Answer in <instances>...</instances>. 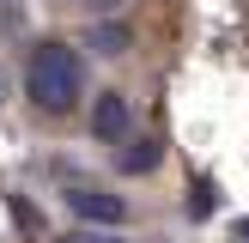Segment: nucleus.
<instances>
[{"label": "nucleus", "mask_w": 249, "mask_h": 243, "mask_svg": "<svg viewBox=\"0 0 249 243\" xmlns=\"http://www.w3.org/2000/svg\"><path fill=\"white\" fill-rule=\"evenodd\" d=\"M61 243H128V237H116V231H97V225H85V231H73V237H61Z\"/></svg>", "instance_id": "nucleus-7"}, {"label": "nucleus", "mask_w": 249, "mask_h": 243, "mask_svg": "<svg viewBox=\"0 0 249 243\" xmlns=\"http://www.w3.org/2000/svg\"><path fill=\"white\" fill-rule=\"evenodd\" d=\"M158 164V140L146 134V140H128V152H122V170L128 176H146V170Z\"/></svg>", "instance_id": "nucleus-5"}, {"label": "nucleus", "mask_w": 249, "mask_h": 243, "mask_svg": "<svg viewBox=\"0 0 249 243\" xmlns=\"http://www.w3.org/2000/svg\"><path fill=\"white\" fill-rule=\"evenodd\" d=\"M85 49H97V55H109V61H116V55H128V49H134V31H128L122 18H91V31H85Z\"/></svg>", "instance_id": "nucleus-4"}, {"label": "nucleus", "mask_w": 249, "mask_h": 243, "mask_svg": "<svg viewBox=\"0 0 249 243\" xmlns=\"http://www.w3.org/2000/svg\"><path fill=\"white\" fill-rule=\"evenodd\" d=\"M128 128H134L128 97L122 91H97V104H91V140H128Z\"/></svg>", "instance_id": "nucleus-3"}, {"label": "nucleus", "mask_w": 249, "mask_h": 243, "mask_svg": "<svg viewBox=\"0 0 249 243\" xmlns=\"http://www.w3.org/2000/svg\"><path fill=\"white\" fill-rule=\"evenodd\" d=\"M24 97L49 116H67L85 97V67L73 55V43H36L31 61H24Z\"/></svg>", "instance_id": "nucleus-1"}, {"label": "nucleus", "mask_w": 249, "mask_h": 243, "mask_svg": "<svg viewBox=\"0 0 249 243\" xmlns=\"http://www.w3.org/2000/svg\"><path fill=\"white\" fill-rule=\"evenodd\" d=\"M85 6H91V18H116V12L128 6V0H85Z\"/></svg>", "instance_id": "nucleus-8"}, {"label": "nucleus", "mask_w": 249, "mask_h": 243, "mask_svg": "<svg viewBox=\"0 0 249 243\" xmlns=\"http://www.w3.org/2000/svg\"><path fill=\"white\" fill-rule=\"evenodd\" d=\"M67 207L85 219V225H97V231H116L122 219H128V201L109 194V189H67Z\"/></svg>", "instance_id": "nucleus-2"}, {"label": "nucleus", "mask_w": 249, "mask_h": 243, "mask_svg": "<svg viewBox=\"0 0 249 243\" xmlns=\"http://www.w3.org/2000/svg\"><path fill=\"white\" fill-rule=\"evenodd\" d=\"M213 207H219L213 182H195V189H189V219H207V213H213Z\"/></svg>", "instance_id": "nucleus-6"}]
</instances>
